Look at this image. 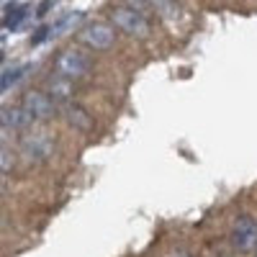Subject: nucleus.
I'll return each mask as SVG.
<instances>
[{
	"label": "nucleus",
	"instance_id": "obj_1",
	"mask_svg": "<svg viewBox=\"0 0 257 257\" xmlns=\"http://www.w3.org/2000/svg\"><path fill=\"white\" fill-rule=\"evenodd\" d=\"M88 70H90V59L80 49H64L57 57V75L64 80H77L82 75H88Z\"/></svg>",
	"mask_w": 257,
	"mask_h": 257
},
{
	"label": "nucleus",
	"instance_id": "obj_2",
	"mask_svg": "<svg viewBox=\"0 0 257 257\" xmlns=\"http://www.w3.org/2000/svg\"><path fill=\"white\" fill-rule=\"evenodd\" d=\"M111 18H113V26L128 36H137V39L149 36V21L144 18V13L134 8H116Z\"/></svg>",
	"mask_w": 257,
	"mask_h": 257
},
{
	"label": "nucleus",
	"instance_id": "obj_3",
	"mask_svg": "<svg viewBox=\"0 0 257 257\" xmlns=\"http://www.w3.org/2000/svg\"><path fill=\"white\" fill-rule=\"evenodd\" d=\"M21 149H24V155H26L29 162H41V160H47V157L52 155L54 142H52L49 134H44V132H31V134H26Z\"/></svg>",
	"mask_w": 257,
	"mask_h": 257
},
{
	"label": "nucleus",
	"instance_id": "obj_4",
	"mask_svg": "<svg viewBox=\"0 0 257 257\" xmlns=\"http://www.w3.org/2000/svg\"><path fill=\"white\" fill-rule=\"evenodd\" d=\"M231 244L239 252H254L257 249V221L244 216L231 229Z\"/></svg>",
	"mask_w": 257,
	"mask_h": 257
},
{
	"label": "nucleus",
	"instance_id": "obj_5",
	"mask_svg": "<svg viewBox=\"0 0 257 257\" xmlns=\"http://www.w3.org/2000/svg\"><path fill=\"white\" fill-rule=\"evenodd\" d=\"M80 36H82V41H85L90 49L103 52V49H111V47H113L116 31H113V26H108V24H90V26L82 29Z\"/></svg>",
	"mask_w": 257,
	"mask_h": 257
},
{
	"label": "nucleus",
	"instance_id": "obj_6",
	"mask_svg": "<svg viewBox=\"0 0 257 257\" xmlns=\"http://www.w3.org/2000/svg\"><path fill=\"white\" fill-rule=\"evenodd\" d=\"M24 108H26V113H31L34 121H44V118H52L54 103H52L49 95L39 93V90H31V93L24 95Z\"/></svg>",
	"mask_w": 257,
	"mask_h": 257
},
{
	"label": "nucleus",
	"instance_id": "obj_7",
	"mask_svg": "<svg viewBox=\"0 0 257 257\" xmlns=\"http://www.w3.org/2000/svg\"><path fill=\"white\" fill-rule=\"evenodd\" d=\"M0 121H3V128H29L34 123V118H31V113H26V108H6Z\"/></svg>",
	"mask_w": 257,
	"mask_h": 257
},
{
	"label": "nucleus",
	"instance_id": "obj_8",
	"mask_svg": "<svg viewBox=\"0 0 257 257\" xmlns=\"http://www.w3.org/2000/svg\"><path fill=\"white\" fill-rule=\"evenodd\" d=\"M80 18H82V13H70V16L59 18L54 26H49V29H47V36H59V34H64V31H67L70 26H75Z\"/></svg>",
	"mask_w": 257,
	"mask_h": 257
},
{
	"label": "nucleus",
	"instance_id": "obj_9",
	"mask_svg": "<svg viewBox=\"0 0 257 257\" xmlns=\"http://www.w3.org/2000/svg\"><path fill=\"white\" fill-rule=\"evenodd\" d=\"M152 3H155L157 13H160L165 21H175V18H178V11H180L178 0H152Z\"/></svg>",
	"mask_w": 257,
	"mask_h": 257
},
{
	"label": "nucleus",
	"instance_id": "obj_10",
	"mask_svg": "<svg viewBox=\"0 0 257 257\" xmlns=\"http://www.w3.org/2000/svg\"><path fill=\"white\" fill-rule=\"evenodd\" d=\"M26 70H29V67H13V70H6V72H3V80H0V88H3V93L13 90V88H16V82L26 75Z\"/></svg>",
	"mask_w": 257,
	"mask_h": 257
},
{
	"label": "nucleus",
	"instance_id": "obj_11",
	"mask_svg": "<svg viewBox=\"0 0 257 257\" xmlns=\"http://www.w3.org/2000/svg\"><path fill=\"white\" fill-rule=\"evenodd\" d=\"M24 18H26V8H24V6L13 8V11L6 16V29H11V31H13V29H18V26H21V21H24Z\"/></svg>",
	"mask_w": 257,
	"mask_h": 257
},
{
	"label": "nucleus",
	"instance_id": "obj_12",
	"mask_svg": "<svg viewBox=\"0 0 257 257\" xmlns=\"http://www.w3.org/2000/svg\"><path fill=\"white\" fill-rule=\"evenodd\" d=\"M67 121L72 123V126H80V128H88V116H85V111H80V108H67Z\"/></svg>",
	"mask_w": 257,
	"mask_h": 257
},
{
	"label": "nucleus",
	"instance_id": "obj_13",
	"mask_svg": "<svg viewBox=\"0 0 257 257\" xmlns=\"http://www.w3.org/2000/svg\"><path fill=\"white\" fill-rule=\"evenodd\" d=\"M70 90H72V85H70L67 80H64V77L52 82V93H54L57 98H67V95H70Z\"/></svg>",
	"mask_w": 257,
	"mask_h": 257
},
{
	"label": "nucleus",
	"instance_id": "obj_14",
	"mask_svg": "<svg viewBox=\"0 0 257 257\" xmlns=\"http://www.w3.org/2000/svg\"><path fill=\"white\" fill-rule=\"evenodd\" d=\"M128 3H132V8H134V11H139V13L147 8V0H128Z\"/></svg>",
	"mask_w": 257,
	"mask_h": 257
},
{
	"label": "nucleus",
	"instance_id": "obj_15",
	"mask_svg": "<svg viewBox=\"0 0 257 257\" xmlns=\"http://www.w3.org/2000/svg\"><path fill=\"white\" fill-rule=\"evenodd\" d=\"M8 155H11L8 147H3V173H8ZM11 162H13V160H11Z\"/></svg>",
	"mask_w": 257,
	"mask_h": 257
},
{
	"label": "nucleus",
	"instance_id": "obj_16",
	"mask_svg": "<svg viewBox=\"0 0 257 257\" xmlns=\"http://www.w3.org/2000/svg\"><path fill=\"white\" fill-rule=\"evenodd\" d=\"M170 257H188V254H185V252H173Z\"/></svg>",
	"mask_w": 257,
	"mask_h": 257
},
{
	"label": "nucleus",
	"instance_id": "obj_17",
	"mask_svg": "<svg viewBox=\"0 0 257 257\" xmlns=\"http://www.w3.org/2000/svg\"><path fill=\"white\" fill-rule=\"evenodd\" d=\"M254 257H257V249H254Z\"/></svg>",
	"mask_w": 257,
	"mask_h": 257
}]
</instances>
